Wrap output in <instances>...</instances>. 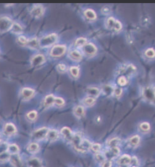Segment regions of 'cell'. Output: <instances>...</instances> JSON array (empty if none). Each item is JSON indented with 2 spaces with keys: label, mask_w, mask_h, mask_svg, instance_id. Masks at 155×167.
Segmentation results:
<instances>
[{
  "label": "cell",
  "mask_w": 155,
  "mask_h": 167,
  "mask_svg": "<svg viewBox=\"0 0 155 167\" xmlns=\"http://www.w3.org/2000/svg\"><path fill=\"white\" fill-rule=\"evenodd\" d=\"M58 35L56 33H51L44 36L39 40V46L41 48H48L55 44L58 40Z\"/></svg>",
  "instance_id": "cell-1"
},
{
  "label": "cell",
  "mask_w": 155,
  "mask_h": 167,
  "mask_svg": "<svg viewBox=\"0 0 155 167\" xmlns=\"http://www.w3.org/2000/svg\"><path fill=\"white\" fill-rule=\"evenodd\" d=\"M13 22L6 16L0 17V33H3L11 30Z\"/></svg>",
  "instance_id": "cell-2"
},
{
  "label": "cell",
  "mask_w": 155,
  "mask_h": 167,
  "mask_svg": "<svg viewBox=\"0 0 155 167\" xmlns=\"http://www.w3.org/2000/svg\"><path fill=\"white\" fill-rule=\"evenodd\" d=\"M66 46L65 45H55L50 51V55L53 58H59L65 54Z\"/></svg>",
  "instance_id": "cell-3"
},
{
  "label": "cell",
  "mask_w": 155,
  "mask_h": 167,
  "mask_svg": "<svg viewBox=\"0 0 155 167\" xmlns=\"http://www.w3.org/2000/svg\"><path fill=\"white\" fill-rule=\"evenodd\" d=\"M49 129L47 127H43L39 129H36L32 134V138L35 140H42L47 137Z\"/></svg>",
  "instance_id": "cell-4"
},
{
  "label": "cell",
  "mask_w": 155,
  "mask_h": 167,
  "mask_svg": "<svg viewBox=\"0 0 155 167\" xmlns=\"http://www.w3.org/2000/svg\"><path fill=\"white\" fill-rule=\"evenodd\" d=\"M108 27L111 29H114L116 31H119L122 29V25L121 23L116 20L113 17H109L107 21Z\"/></svg>",
  "instance_id": "cell-5"
},
{
  "label": "cell",
  "mask_w": 155,
  "mask_h": 167,
  "mask_svg": "<svg viewBox=\"0 0 155 167\" xmlns=\"http://www.w3.org/2000/svg\"><path fill=\"white\" fill-rule=\"evenodd\" d=\"M120 154V149L118 147L109 148V149L106 151L104 154L106 160H111L117 157Z\"/></svg>",
  "instance_id": "cell-6"
},
{
  "label": "cell",
  "mask_w": 155,
  "mask_h": 167,
  "mask_svg": "<svg viewBox=\"0 0 155 167\" xmlns=\"http://www.w3.org/2000/svg\"><path fill=\"white\" fill-rule=\"evenodd\" d=\"M83 52L88 56H92L97 51V48L95 44L92 43H87L82 47Z\"/></svg>",
  "instance_id": "cell-7"
},
{
  "label": "cell",
  "mask_w": 155,
  "mask_h": 167,
  "mask_svg": "<svg viewBox=\"0 0 155 167\" xmlns=\"http://www.w3.org/2000/svg\"><path fill=\"white\" fill-rule=\"evenodd\" d=\"M44 13V8L41 4L35 5L30 11L31 15L35 18H39L42 17Z\"/></svg>",
  "instance_id": "cell-8"
},
{
  "label": "cell",
  "mask_w": 155,
  "mask_h": 167,
  "mask_svg": "<svg viewBox=\"0 0 155 167\" xmlns=\"http://www.w3.org/2000/svg\"><path fill=\"white\" fill-rule=\"evenodd\" d=\"M35 94V90L30 88H24L21 91V96L24 100L30 99L34 96Z\"/></svg>",
  "instance_id": "cell-9"
},
{
  "label": "cell",
  "mask_w": 155,
  "mask_h": 167,
  "mask_svg": "<svg viewBox=\"0 0 155 167\" xmlns=\"http://www.w3.org/2000/svg\"><path fill=\"white\" fill-rule=\"evenodd\" d=\"M45 60V57L43 54H36L31 59V64L33 67H38L44 63Z\"/></svg>",
  "instance_id": "cell-10"
},
{
  "label": "cell",
  "mask_w": 155,
  "mask_h": 167,
  "mask_svg": "<svg viewBox=\"0 0 155 167\" xmlns=\"http://www.w3.org/2000/svg\"><path fill=\"white\" fill-rule=\"evenodd\" d=\"M17 132V128L15 125L11 123L6 124L4 128V133L7 136H13Z\"/></svg>",
  "instance_id": "cell-11"
},
{
  "label": "cell",
  "mask_w": 155,
  "mask_h": 167,
  "mask_svg": "<svg viewBox=\"0 0 155 167\" xmlns=\"http://www.w3.org/2000/svg\"><path fill=\"white\" fill-rule=\"evenodd\" d=\"M82 141V139L81 136L79 134L73 135V137L70 141L71 143H72L73 146H74L75 149L79 152L80 151V146Z\"/></svg>",
  "instance_id": "cell-12"
},
{
  "label": "cell",
  "mask_w": 155,
  "mask_h": 167,
  "mask_svg": "<svg viewBox=\"0 0 155 167\" xmlns=\"http://www.w3.org/2000/svg\"><path fill=\"white\" fill-rule=\"evenodd\" d=\"M61 134L62 136V137L65 139V140L70 141L72 138L73 137L72 132L71 129L68 127H64L61 129Z\"/></svg>",
  "instance_id": "cell-13"
},
{
  "label": "cell",
  "mask_w": 155,
  "mask_h": 167,
  "mask_svg": "<svg viewBox=\"0 0 155 167\" xmlns=\"http://www.w3.org/2000/svg\"><path fill=\"white\" fill-rule=\"evenodd\" d=\"M59 137V133L56 129H49L47 138L50 142H53L56 141Z\"/></svg>",
  "instance_id": "cell-14"
},
{
  "label": "cell",
  "mask_w": 155,
  "mask_h": 167,
  "mask_svg": "<svg viewBox=\"0 0 155 167\" xmlns=\"http://www.w3.org/2000/svg\"><path fill=\"white\" fill-rule=\"evenodd\" d=\"M92 143H91L87 140H82L80 146V151L79 152H85L90 149H91V147H92Z\"/></svg>",
  "instance_id": "cell-15"
},
{
  "label": "cell",
  "mask_w": 155,
  "mask_h": 167,
  "mask_svg": "<svg viewBox=\"0 0 155 167\" xmlns=\"http://www.w3.org/2000/svg\"><path fill=\"white\" fill-rule=\"evenodd\" d=\"M54 101H55V97L53 95H49L45 97L43 102V104L45 107H50L54 104Z\"/></svg>",
  "instance_id": "cell-16"
},
{
  "label": "cell",
  "mask_w": 155,
  "mask_h": 167,
  "mask_svg": "<svg viewBox=\"0 0 155 167\" xmlns=\"http://www.w3.org/2000/svg\"><path fill=\"white\" fill-rule=\"evenodd\" d=\"M26 46H27V47L32 49V50L37 49L39 47H40L39 40L36 38H31V39L29 40L28 41H27V43Z\"/></svg>",
  "instance_id": "cell-17"
},
{
  "label": "cell",
  "mask_w": 155,
  "mask_h": 167,
  "mask_svg": "<svg viewBox=\"0 0 155 167\" xmlns=\"http://www.w3.org/2000/svg\"><path fill=\"white\" fill-rule=\"evenodd\" d=\"M69 57L73 61H79L82 58V54L77 50H73L69 53Z\"/></svg>",
  "instance_id": "cell-18"
},
{
  "label": "cell",
  "mask_w": 155,
  "mask_h": 167,
  "mask_svg": "<svg viewBox=\"0 0 155 167\" xmlns=\"http://www.w3.org/2000/svg\"><path fill=\"white\" fill-rule=\"evenodd\" d=\"M87 93L92 98H96L99 96L100 93V91L98 88H95V87H91L88 88L87 89Z\"/></svg>",
  "instance_id": "cell-19"
},
{
  "label": "cell",
  "mask_w": 155,
  "mask_h": 167,
  "mask_svg": "<svg viewBox=\"0 0 155 167\" xmlns=\"http://www.w3.org/2000/svg\"><path fill=\"white\" fill-rule=\"evenodd\" d=\"M131 158L132 157H130L128 155H124L121 156L120 158L118 160V163L119 165H130L131 162Z\"/></svg>",
  "instance_id": "cell-20"
},
{
  "label": "cell",
  "mask_w": 155,
  "mask_h": 167,
  "mask_svg": "<svg viewBox=\"0 0 155 167\" xmlns=\"http://www.w3.org/2000/svg\"><path fill=\"white\" fill-rule=\"evenodd\" d=\"M11 30L12 31L13 33L16 35H21L23 32L22 27L19 23H17V22L13 23Z\"/></svg>",
  "instance_id": "cell-21"
},
{
  "label": "cell",
  "mask_w": 155,
  "mask_h": 167,
  "mask_svg": "<svg viewBox=\"0 0 155 167\" xmlns=\"http://www.w3.org/2000/svg\"><path fill=\"white\" fill-rule=\"evenodd\" d=\"M27 165L29 167H42V162L36 158L29 159L27 162Z\"/></svg>",
  "instance_id": "cell-22"
},
{
  "label": "cell",
  "mask_w": 155,
  "mask_h": 167,
  "mask_svg": "<svg viewBox=\"0 0 155 167\" xmlns=\"http://www.w3.org/2000/svg\"><path fill=\"white\" fill-rule=\"evenodd\" d=\"M84 15L87 18L91 21L95 20L96 18V14L95 11L91 9H88L84 11Z\"/></svg>",
  "instance_id": "cell-23"
},
{
  "label": "cell",
  "mask_w": 155,
  "mask_h": 167,
  "mask_svg": "<svg viewBox=\"0 0 155 167\" xmlns=\"http://www.w3.org/2000/svg\"><path fill=\"white\" fill-rule=\"evenodd\" d=\"M7 152L10 155H15L19 152V148L16 144H12L7 147Z\"/></svg>",
  "instance_id": "cell-24"
},
{
  "label": "cell",
  "mask_w": 155,
  "mask_h": 167,
  "mask_svg": "<svg viewBox=\"0 0 155 167\" xmlns=\"http://www.w3.org/2000/svg\"><path fill=\"white\" fill-rule=\"evenodd\" d=\"M74 113L75 114V115L77 117H83L85 114V110H84V108L82 107V106H76L74 110Z\"/></svg>",
  "instance_id": "cell-25"
},
{
  "label": "cell",
  "mask_w": 155,
  "mask_h": 167,
  "mask_svg": "<svg viewBox=\"0 0 155 167\" xmlns=\"http://www.w3.org/2000/svg\"><path fill=\"white\" fill-rule=\"evenodd\" d=\"M11 159V155L7 151H3L0 153V163H4Z\"/></svg>",
  "instance_id": "cell-26"
},
{
  "label": "cell",
  "mask_w": 155,
  "mask_h": 167,
  "mask_svg": "<svg viewBox=\"0 0 155 167\" xmlns=\"http://www.w3.org/2000/svg\"><path fill=\"white\" fill-rule=\"evenodd\" d=\"M40 149V146L37 143H30L28 146V151L32 154L36 153Z\"/></svg>",
  "instance_id": "cell-27"
},
{
  "label": "cell",
  "mask_w": 155,
  "mask_h": 167,
  "mask_svg": "<svg viewBox=\"0 0 155 167\" xmlns=\"http://www.w3.org/2000/svg\"><path fill=\"white\" fill-rule=\"evenodd\" d=\"M140 141V136L138 135H135L132 136L129 140V144L132 147H135L137 146Z\"/></svg>",
  "instance_id": "cell-28"
},
{
  "label": "cell",
  "mask_w": 155,
  "mask_h": 167,
  "mask_svg": "<svg viewBox=\"0 0 155 167\" xmlns=\"http://www.w3.org/2000/svg\"><path fill=\"white\" fill-rule=\"evenodd\" d=\"M87 43V40L85 38L80 37V38H77L75 41V44L77 47H82V48L84 46H85Z\"/></svg>",
  "instance_id": "cell-29"
},
{
  "label": "cell",
  "mask_w": 155,
  "mask_h": 167,
  "mask_svg": "<svg viewBox=\"0 0 155 167\" xmlns=\"http://www.w3.org/2000/svg\"><path fill=\"white\" fill-rule=\"evenodd\" d=\"M120 140L118 137H114L108 142V146L109 148H113L115 147H117L118 145L120 144Z\"/></svg>",
  "instance_id": "cell-30"
},
{
  "label": "cell",
  "mask_w": 155,
  "mask_h": 167,
  "mask_svg": "<svg viewBox=\"0 0 155 167\" xmlns=\"http://www.w3.org/2000/svg\"><path fill=\"white\" fill-rule=\"evenodd\" d=\"M83 102H84V104L85 106L90 107V106H92L93 105L95 104L96 100H95V98L89 96V97H87V98H85L84 99Z\"/></svg>",
  "instance_id": "cell-31"
},
{
  "label": "cell",
  "mask_w": 155,
  "mask_h": 167,
  "mask_svg": "<svg viewBox=\"0 0 155 167\" xmlns=\"http://www.w3.org/2000/svg\"><path fill=\"white\" fill-rule=\"evenodd\" d=\"M95 160H96V162L102 164L106 159L104 154L98 152L96 153V154L95 155Z\"/></svg>",
  "instance_id": "cell-32"
},
{
  "label": "cell",
  "mask_w": 155,
  "mask_h": 167,
  "mask_svg": "<svg viewBox=\"0 0 155 167\" xmlns=\"http://www.w3.org/2000/svg\"><path fill=\"white\" fill-rule=\"evenodd\" d=\"M70 73H71V75L72 77H74L75 78H77L79 75V69L77 67L73 66L70 68Z\"/></svg>",
  "instance_id": "cell-33"
},
{
  "label": "cell",
  "mask_w": 155,
  "mask_h": 167,
  "mask_svg": "<svg viewBox=\"0 0 155 167\" xmlns=\"http://www.w3.org/2000/svg\"><path fill=\"white\" fill-rule=\"evenodd\" d=\"M37 115H38L37 112L35 110H32L27 114V117L29 120H30V121H34V120L36 118V117H37Z\"/></svg>",
  "instance_id": "cell-34"
},
{
  "label": "cell",
  "mask_w": 155,
  "mask_h": 167,
  "mask_svg": "<svg viewBox=\"0 0 155 167\" xmlns=\"http://www.w3.org/2000/svg\"><path fill=\"white\" fill-rule=\"evenodd\" d=\"M145 55L148 58H153L155 56V51L153 48H149L146 51Z\"/></svg>",
  "instance_id": "cell-35"
},
{
  "label": "cell",
  "mask_w": 155,
  "mask_h": 167,
  "mask_svg": "<svg viewBox=\"0 0 155 167\" xmlns=\"http://www.w3.org/2000/svg\"><path fill=\"white\" fill-rule=\"evenodd\" d=\"M91 149L95 153H98L100 149H101V145L98 143L92 144V147H91Z\"/></svg>",
  "instance_id": "cell-36"
},
{
  "label": "cell",
  "mask_w": 155,
  "mask_h": 167,
  "mask_svg": "<svg viewBox=\"0 0 155 167\" xmlns=\"http://www.w3.org/2000/svg\"><path fill=\"white\" fill-rule=\"evenodd\" d=\"M140 128L143 132H147L150 129V125L147 122H143L140 124Z\"/></svg>",
  "instance_id": "cell-37"
},
{
  "label": "cell",
  "mask_w": 155,
  "mask_h": 167,
  "mask_svg": "<svg viewBox=\"0 0 155 167\" xmlns=\"http://www.w3.org/2000/svg\"><path fill=\"white\" fill-rule=\"evenodd\" d=\"M54 104L57 106L61 107L65 104V100L61 98H55V101H54Z\"/></svg>",
  "instance_id": "cell-38"
},
{
  "label": "cell",
  "mask_w": 155,
  "mask_h": 167,
  "mask_svg": "<svg viewBox=\"0 0 155 167\" xmlns=\"http://www.w3.org/2000/svg\"><path fill=\"white\" fill-rule=\"evenodd\" d=\"M28 39H27L25 36H20L19 38H18V41H19V43H21V44H23V45H25L26 46L27 43V41H28Z\"/></svg>",
  "instance_id": "cell-39"
},
{
  "label": "cell",
  "mask_w": 155,
  "mask_h": 167,
  "mask_svg": "<svg viewBox=\"0 0 155 167\" xmlns=\"http://www.w3.org/2000/svg\"><path fill=\"white\" fill-rule=\"evenodd\" d=\"M113 93L114 95L118 97V96H120L122 93V89L120 88H115L114 89H113Z\"/></svg>",
  "instance_id": "cell-40"
},
{
  "label": "cell",
  "mask_w": 155,
  "mask_h": 167,
  "mask_svg": "<svg viewBox=\"0 0 155 167\" xmlns=\"http://www.w3.org/2000/svg\"><path fill=\"white\" fill-rule=\"evenodd\" d=\"M58 70L60 72H65L67 70V67L65 64H59L57 66Z\"/></svg>",
  "instance_id": "cell-41"
},
{
  "label": "cell",
  "mask_w": 155,
  "mask_h": 167,
  "mask_svg": "<svg viewBox=\"0 0 155 167\" xmlns=\"http://www.w3.org/2000/svg\"><path fill=\"white\" fill-rule=\"evenodd\" d=\"M118 83L121 86H124L127 84V80L124 77H121L118 79Z\"/></svg>",
  "instance_id": "cell-42"
},
{
  "label": "cell",
  "mask_w": 155,
  "mask_h": 167,
  "mask_svg": "<svg viewBox=\"0 0 155 167\" xmlns=\"http://www.w3.org/2000/svg\"><path fill=\"white\" fill-rule=\"evenodd\" d=\"M10 160H11L12 163H13L14 165H16L19 164L20 160H19V158H18V157H17V156H14V157H11Z\"/></svg>",
  "instance_id": "cell-43"
},
{
  "label": "cell",
  "mask_w": 155,
  "mask_h": 167,
  "mask_svg": "<svg viewBox=\"0 0 155 167\" xmlns=\"http://www.w3.org/2000/svg\"><path fill=\"white\" fill-rule=\"evenodd\" d=\"M112 162L110 160H106L102 163V167H111Z\"/></svg>",
  "instance_id": "cell-44"
},
{
  "label": "cell",
  "mask_w": 155,
  "mask_h": 167,
  "mask_svg": "<svg viewBox=\"0 0 155 167\" xmlns=\"http://www.w3.org/2000/svg\"><path fill=\"white\" fill-rule=\"evenodd\" d=\"M138 164V159L136 158L135 157H133L132 158H131V162L130 165H131L133 166H135L137 165Z\"/></svg>",
  "instance_id": "cell-45"
},
{
  "label": "cell",
  "mask_w": 155,
  "mask_h": 167,
  "mask_svg": "<svg viewBox=\"0 0 155 167\" xmlns=\"http://www.w3.org/2000/svg\"><path fill=\"white\" fill-rule=\"evenodd\" d=\"M119 167H129L128 165H119Z\"/></svg>",
  "instance_id": "cell-46"
},
{
  "label": "cell",
  "mask_w": 155,
  "mask_h": 167,
  "mask_svg": "<svg viewBox=\"0 0 155 167\" xmlns=\"http://www.w3.org/2000/svg\"><path fill=\"white\" fill-rule=\"evenodd\" d=\"M1 144V139H0V144Z\"/></svg>",
  "instance_id": "cell-47"
}]
</instances>
